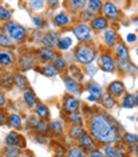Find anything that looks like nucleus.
I'll list each match as a JSON object with an SVG mask.
<instances>
[{"label": "nucleus", "mask_w": 138, "mask_h": 157, "mask_svg": "<svg viewBox=\"0 0 138 157\" xmlns=\"http://www.w3.org/2000/svg\"><path fill=\"white\" fill-rule=\"evenodd\" d=\"M90 133L94 140L101 144H113L117 141L118 133L109 117L103 114H95L90 120Z\"/></svg>", "instance_id": "nucleus-1"}, {"label": "nucleus", "mask_w": 138, "mask_h": 157, "mask_svg": "<svg viewBox=\"0 0 138 157\" xmlns=\"http://www.w3.org/2000/svg\"><path fill=\"white\" fill-rule=\"evenodd\" d=\"M75 55H76V59L79 60L80 63L88 65V63H91L95 59L97 51H95V48L90 44H80L79 47L76 48Z\"/></svg>", "instance_id": "nucleus-2"}, {"label": "nucleus", "mask_w": 138, "mask_h": 157, "mask_svg": "<svg viewBox=\"0 0 138 157\" xmlns=\"http://www.w3.org/2000/svg\"><path fill=\"white\" fill-rule=\"evenodd\" d=\"M6 31H7V34L16 42H23L24 39H26V35H27V31L24 30V27L20 26V24L16 23V22H8L6 24Z\"/></svg>", "instance_id": "nucleus-3"}, {"label": "nucleus", "mask_w": 138, "mask_h": 157, "mask_svg": "<svg viewBox=\"0 0 138 157\" xmlns=\"http://www.w3.org/2000/svg\"><path fill=\"white\" fill-rule=\"evenodd\" d=\"M74 34H75V36L79 39L80 42H88L91 39V28L84 23L78 24V26L74 28Z\"/></svg>", "instance_id": "nucleus-4"}, {"label": "nucleus", "mask_w": 138, "mask_h": 157, "mask_svg": "<svg viewBox=\"0 0 138 157\" xmlns=\"http://www.w3.org/2000/svg\"><path fill=\"white\" fill-rule=\"evenodd\" d=\"M65 79V85H66V89L67 91L70 93V94H79L80 93V85L78 83V81L75 79V78L73 77H65L63 78Z\"/></svg>", "instance_id": "nucleus-5"}, {"label": "nucleus", "mask_w": 138, "mask_h": 157, "mask_svg": "<svg viewBox=\"0 0 138 157\" xmlns=\"http://www.w3.org/2000/svg\"><path fill=\"white\" fill-rule=\"evenodd\" d=\"M63 108L65 110L70 113H75L78 109H79V101H78L76 98H74L73 95H67L63 99Z\"/></svg>", "instance_id": "nucleus-6"}, {"label": "nucleus", "mask_w": 138, "mask_h": 157, "mask_svg": "<svg viewBox=\"0 0 138 157\" xmlns=\"http://www.w3.org/2000/svg\"><path fill=\"white\" fill-rule=\"evenodd\" d=\"M107 91L111 97H119V95H122L125 93V86H123V83L121 81H114L110 83Z\"/></svg>", "instance_id": "nucleus-7"}, {"label": "nucleus", "mask_w": 138, "mask_h": 157, "mask_svg": "<svg viewBox=\"0 0 138 157\" xmlns=\"http://www.w3.org/2000/svg\"><path fill=\"white\" fill-rule=\"evenodd\" d=\"M101 67L106 73H114L115 70V63L110 55H103L101 58Z\"/></svg>", "instance_id": "nucleus-8"}, {"label": "nucleus", "mask_w": 138, "mask_h": 157, "mask_svg": "<svg viewBox=\"0 0 138 157\" xmlns=\"http://www.w3.org/2000/svg\"><path fill=\"white\" fill-rule=\"evenodd\" d=\"M38 55L40 56V59H42V60H44V62H54V60L58 58L56 52H55V51H52L50 47L39 50V51H38Z\"/></svg>", "instance_id": "nucleus-9"}, {"label": "nucleus", "mask_w": 138, "mask_h": 157, "mask_svg": "<svg viewBox=\"0 0 138 157\" xmlns=\"http://www.w3.org/2000/svg\"><path fill=\"white\" fill-rule=\"evenodd\" d=\"M58 42H59V39L55 33H48L42 36V43H43L46 47H50V48L55 47V46H58Z\"/></svg>", "instance_id": "nucleus-10"}, {"label": "nucleus", "mask_w": 138, "mask_h": 157, "mask_svg": "<svg viewBox=\"0 0 138 157\" xmlns=\"http://www.w3.org/2000/svg\"><path fill=\"white\" fill-rule=\"evenodd\" d=\"M78 141H79L80 146L84 149H95V141H94L93 136H88L84 133V132L82 133V136L78 138Z\"/></svg>", "instance_id": "nucleus-11"}, {"label": "nucleus", "mask_w": 138, "mask_h": 157, "mask_svg": "<svg viewBox=\"0 0 138 157\" xmlns=\"http://www.w3.org/2000/svg\"><path fill=\"white\" fill-rule=\"evenodd\" d=\"M118 67H119V70H121L122 73H126V74H136V73H138L136 67L129 62V59H119L118 58Z\"/></svg>", "instance_id": "nucleus-12"}, {"label": "nucleus", "mask_w": 138, "mask_h": 157, "mask_svg": "<svg viewBox=\"0 0 138 157\" xmlns=\"http://www.w3.org/2000/svg\"><path fill=\"white\" fill-rule=\"evenodd\" d=\"M6 144L8 146H12V148H16V149H20V136L16 133V132H11L8 133L6 138Z\"/></svg>", "instance_id": "nucleus-13"}, {"label": "nucleus", "mask_w": 138, "mask_h": 157, "mask_svg": "<svg viewBox=\"0 0 138 157\" xmlns=\"http://www.w3.org/2000/svg\"><path fill=\"white\" fill-rule=\"evenodd\" d=\"M107 19L103 16H99V17H94V20L91 22V27H93V30L95 31H102V30H106L107 28Z\"/></svg>", "instance_id": "nucleus-14"}, {"label": "nucleus", "mask_w": 138, "mask_h": 157, "mask_svg": "<svg viewBox=\"0 0 138 157\" xmlns=\"http://www.w3.org/2000/svg\"><path fill=\"white\" fill-rule=\"evenodd\" d=\"M102 11L106 16H118L119 15V10L114 3H105L102 7Z\"/></svg>", "instance_id": "nucleus-15"}, {"label": "nucleus", "mask_w": 138, "mask_h": 157, "mask_svg": "<svg viewBox=\"0 0 138 157\" xmlns=\"http://www.w3.org/2000/svg\"><path fill=\"white\" fill-rule=\"evenodd\" d=\"M34 56L31 55V54H24L22 58L19 59V65L20 67H22L23 70H28V69H31V67L34 66Z\"/></svg>", "instance_id": "nucleus-16"}, {"label": "nucleus", "mask_w": 138, "mask_h": 157, "mask_svg": "<svg viewBox=\"0 0 138 157\" xmlns=\"http://www.w3.org/2000/svg\"><path fill=\"white\" fill-rule=\"evenodd\" d=\"M13 62V55L11 52H7V51H0V67H6L12 65Z\"/></svg>", "instance_id": "nucleus-17"}, {"label": "nucleus", "mask_w": 138, "mask_h": 157, "mask_svg": "<svg viewBox=\"0 0 138 157\" xmlns=\"http://www.w3.org/2000/svg\"><path fill=\"white\" fill-rule=\"evenodd\" d=\"M13 81H15L16 86L20 89V90H27L30 87V83H28V79L22 74H17V75L13 77Z\"/></svg>", "instance_id": "nucleus-18"}, {"label": "nucleus", "mask_w": 138, "mask_h": 157, "mask_svg": "<svg viewBox=\"0 0 138 157\" xmlns=\"http://www.w3.org/2000/svg\"><path fill=\"white\" fill-rule=\"evenodd\" d=\"M67 3L73 11H82L87 4V0H67Z\"/></svg>", "instance_id": "nucleus-19"}, {"label": "nucleus", "mask_w": 138, "mask_h": 157, "mask_svg": "<svg viewBox=\"0 0 138 157\" xmlns=\"http://www.w3.org/2000/svg\"><path fill=\"white\" fill-rule=\"evenodd\" d=\"M87 90H88V93H90L91 95H94L97 99H101V97H102V87L98 83H95V82H91V83L88 85Z\"/></svg>", "instance_id": "nucleus-20"}, {"label": "nucleus", "mask_w": 138, "mask_h": 157, "mask_svg": "<svg viewBox=\"0 0 138 157\" xmlns=\"http://www.w3.org/2000/svg\"><path fill=\"white\" fill-rule=\"evenodd\" d=\"M54 22H55L56 26H59V27H65V26H67V24H69L70 17H69V15H67V13L61 12V13H58V15L54 17Z\"/></svg>", "instance_id": "nucleus-21"}, {"label": "nucleus", "mask_w": 138, "mask_h": 157, "mask_svg": "<svg viewBox=\"0 0 138 157\" xmlns=\"http://www.w3.org/2000/svg\"><path fill=\"white\" fill-rule=\"evenodd\" d=\"M105 43L109 46V47H113L117 43V34L114 30H107L105 34Z\"/></svg>", "instance_id": "nucleus-22"}, {"label": "nucleus", "mask_w": 138, "mask_h": 157, "mask_svg": "<svg viewBox=\"0 0 138 157\" xmlns=\"http://www.w3.org/2000/svg\"><path fill=\"white\" fill-rule=\"evenodd\" d=\"M36 114L42 120H47L50 117V110L44 103H38L36 105Z\"/></svg>", "instance_id": "nucleus-23"}, {"label": "nucleus", "mask_w": 138, "mask_h": 157, "mask_svg": "<svg viewBox=\"0 0 138 157\" xmlns=\"http://www.w3.org/2000/svg\"><path fill=\"white\" fill-rule=\"evenodd\" d=\"M8 125L15 129H20L22 128V117L19 114H11L8 117Z\"/></svg>", "instance_id": "nucleus-24"}, {"label": "nucleus", "mask_w": 138, "mask_h": 157, "mask_svg": "<svg viewBox=\"0 0 138 157\" xmlns=\"http://www.w3.org/2000/svg\"><path fill=\"white\" fill-rule=\"evenodd\" d=\"M101 101H102V105H103V108H105V109H111L113 106L115 105L114 97H111L110 94H102Z\"/></svg>", "instance_id": "nucleus-25"}, {"label": "nucleus", "mask_w": 138, "mask_h": 157, "mask_svg": "<svg viewBox=\"0 0 138 157\" xmlns=\"http://www.w3.org/2000/svg\"><path fill=\"white\" fill-rule=\"evenodd\" d=\"M12 83H15V81H13V77L9 75V74H3V75H0V86L3 87H11Z\"/></svg>", "instance_id": "nucleus-26"}, {"label": "nucleus", "mask_w": 138, "mask_h": 157, "mask_svg": "<svg viewBox=\"0 0 138 157\" xmlns=\"http://www.w3.org/2000/svg\"><path fill=\"white\" fill-rule=\"evenodd\" d=\"M87 7H88V11L97 13V12H99L102 10L103 4H102L101 0H90V2H88V4H87Z\"/></svg>", "instance_id": "nucleus-27"}, {"label": "nucleus", "mask_w": 138, "mask_h": 157, "mask_svg": "<svg viewBox=\"0 0 138 157\" xmlns=\"http://www.w3.org/2000/svg\"><path fill=\"white\" fill-rule=\"evenodd\" d=\"M117 55L119 59H129V50L123 43H119L117 46Z\"/></svg>", "instance_id": "nucleus-28"}, {"label": "nucleus", "mask_w": 138, "mask_h": 157, "mask_svg": "<svg viewBox=\"0 0 138 157\" xmlns=\"http://www.w3.org/2000/svg\"><path fill=\"white\" fill-rule=\"evenodd\" d=\"M23 98H24V102H26L28 106H34L35 103H36V95L34 94V91L27 90L23 94Z\"/></svg>", "instance_id": "nucleus-29"}, {"label": "nucleus", "mask_w": 138, "mask_h": 157, "mask_svg": "<svg viewBox=\"0 0 138 157\" xmlns=\"http://www.w3.org/2000/svg\"><path fill=\"white\" fill-rule=\"evenodd\" d=\"M51 126H48L47 124L44 122V121H35L34 122V129L38 132V133H46V132H48Z\"/></svg>", "instance_id": "nucleus-30"}, {"label": "nucleus", "mask_w": 138, "mask_h": 157, "mask_svg": "<svg viewBox=\"0 0 138 157\" xmlns=\"http://www.w3.org/2000/svg\"><path fill=\"white\" fill-rule=\"evenodd\" d=\"M28 6L34 11H42L44 7V0H28Z\"/></svg>", "instance_id": "nucleus-31"}, {"label": "nucleus", "mask_w": 138, "mask_h": 157, "mask_svg": "<svg viewBox=\"0 0 138 157\" xmlns=\"http://www.w3.org/2000/svg\"><path fill=\"white\" fill-rule=\"evenodd\" d=\"M0 46H3V47H11L12 38L8 34H0Z\"/></svg>", "instance_id": "nucleus-32"}, {"label": "nucleus", "mask_w": 138, "mask_h": 157, "mask_svg": "<svg viewBox=\"0 0 138 157\" xmlns=\"http://www.w3.org/2000/svg\"><path fill=\"white\" fill-rule=\"evenodd\" d=\"M58 69H56L55 66H52V65H48V66H46L43 70H42V73L44 74V75H47V77H55V75H58Z\"/></svg>", "instance_id": "nucleus-33"}, {"label": "nucleus", "mask_w": 138, "mask_h": 157, "mask_svg": "<svg viewBox=\"0 0 138 157\" xmlns=\"http://www.w3.org/2000/svg\"><path fill=\"white\" fill-rule=\"evenodd\" d=\"M82 133H83V128L80 126V124L79 125H75V126H73L71 128V130H70V136H71L73 138H79L80 136H82Z\"/></svg>", "instance_id": "nucleus-34"}, {"label": "nucleus", "mask_w": 138, "mask_h": 157, "mask_svg": "<svg viewBox=\"0 0 138 157\" xmlns=\"http://www.w3.org/2000/svg\"><path fill=\"white\" fill-rule=\"evenodd\" d=\"M134 105H136V101H134V95L127 94L126 97L123 98V108H126V109H132Z\"/></svg>", "instance_id": "nucleus-35"}, {"label": "nucleus", "mask_w": 138, "mask_h": 157, "mask_svg": "<svg viewBox=\"0 0 138 157\" xmlns=\"http://www.w3.org/2000/svg\"><path fill=\"white\" fill-rule=\"evenodd\" d=\"M71 43H73V40L70 38H63V39H59L58 47L61 48V50H67V48H70Z\"/></svg>", "instance_id": "nucleus-36"}, {"label": "nucleus", "mask_w": 138, "mask_h": 157, "mask_svg": "<svg viewBox=\"0 0 138 157\" xmlns=\"http://www.w3.org/2000/svg\"><path fill=\"white\" fill-rule=\"evenodd\" d=\"M9 19H11V12L7 8H4V7H0V20L7 22V20H9Z\"/></svg>", "instance_id": "nucleus-37"}, {"label": "nucleus", "mask_w": 138, "mask_h": 157, "mask_svg": "<svg viewBox=\"0 0 138 157\" xmlns=\"http://www.w3.org/2000/svg\"><path fill=\"white\" fill-rule=\"evenodd\" d=\"M70 157H83L84 155H86V152H83V151H80L79 148H73L71 151H70L69 153H67Z\"/></svg>", "instance_id": "nucleus-38"}, {"label": "nucleus", "mask_w": 138, "mask_h": 157, "mask_svg": "<svg viewBox=\"0 0 138 157\" xmlns=\"http://www.w3.org/2000/svg\"><path fill=\"white\" fill-rule=\"evenodd\" d=\"M51 129H52V132H55L56 134H61L63 132V125L59 122V121H54V122L51 124Z\"/></svg>", "instance_id": "nucleus-39"}, {"label": "nucleus", "mask_w": 138, "mask_h": 157, "mask_svg": "<svg viewBox=\"0 0 138 157\" xmlns=\"http://www.w3.org/2000/svg\"><path fill=\"white\" fill-rule=\"evenodd\" d=\"M125 141L129 144H137L138 142V136L133 133H125Z\"/></svg>", "instance_id": "nucleus-40"}, {"label": "nucleus", "mask_w": 138, "mask_h": 157, "mask_svg": "<svg viewBox=\"0 0 138 157\" xmlns=\"http://www.w3.org/2000/svg\"><path fill=\"white\" fill-rule=\"evenodd\" d=\"M54 66L56 67L58 70H65L66 69V60L65 59H62V58H56L54 60Z\"/></svg>", "instance_id": "nucleus-41"}, {"label": "nucleus", "mask_w": 138, "mask_h": 157, "mask_svg": "<svg viewBox=\"0 0 138 157\" xmlns=\"http://www.w3.org/2000/svg\"><path fill=\"white\" fill-rule=\"evenodd\" d=\"M70 121H71L73 124H75V125H79L80 122H82V118H80L79 114L73 113V114H71V117H70Z\"/></svg>", "instance_id": "nucleus-42"}, {"label": "nucleus", "mask_w": 138, "mask_h": 157, "mask_svg": "<svg viewBox=\"0 0 138 157\" xmlns=\"http://www.w3.org/2000/svg\"><path fill=\"white\" fill-rule=\"evenodd\" d=\"M105 155L110 156V157H115V149L113 148V146H110V144H109V146L105 148Z\"/></svg>", "instance_id": "nucleus-43"}, {"label": "nucleus", "mask_w": 138, "mask_h": 157, "mask_svg": "<svg viewBox=\"0 0 138 157\" xmlns=\"http://www.w3.org/2000/svg\"><path fill=\"white\" fill-rule=\"evenodd\" d=\"M34 23H35V26H36V27H43L44 26V20H43V17H40V16H35L34 17Z\"/></svg>", "instance_id": "nucleus-44"}, {"label": "nucleus", "mask_w": 138, "mask_h": 157, "mask_svg": "<svg viewBox=\"0 0 138 157\" xmlns=\"http://www.w3.org/2000/svg\"><path fill=\"white\" fill-rule=\"evenodd\" d=\"M97 70H98V67L95 65H91V63H88V65H87V71H88V74H90V75H94V74L97 73Z\"/></svg>", "instance_id": "nucleus-45"}, {"label": "nucleus", "mask_w": 138, "mask_h": 157, "mask_svg": "<svg viewBox=\"0 0 138 157\" xmlns=\"http://www.w3.org/2000/svg\"><path fill=\"white\" fill-rule=\"evenodd\" d=\"M16 151H17L16 148H12V146H9V148H8V151H6L4 155H6V156H17V155H19V153H17Z\"/></svg>", "instance_id": "nucleus-46"}, {"label": "nucleus", "mask_w": 138, "mask_h": 157, "mask_svg": "<svg viewBox=\"0 0 138 157\" xmlns=\"http://www.w3.org/2000/svg\"><path fill=\"white\" fill-rule=\"evenodd\" d=\"M126 40L129 42V43H133V42L137 40V36H136L134 34H127V35H126Z\"/></svg>", "instance_id": "nucleus-47"}, {"label": "nucleus", "mask_w": 138, "mask_h": 157, "mask_svg": "<svg viewBox=\"0 0 138 157\" xmlns=\"http://www.w3.org/2000/svg\"><path fill=\"white\" fill-rule=\"evenodd\" d=\"M91 157H95V156H98V157H102V156H105V153H102L99 151H91L90 153H88Z\"/></svg>", "instance_id": "nucleus-48"}, {"label": "nucleus", "mask_w": 138, "mask_h": 157, "mask_svg": "<svg viewBox=\"0 0 138 157\" xmlns=\"http://www.w3.org/2000/svg\"><path fill=\"white\" fill-rule=\"evenodd\" d=\"M4 121H6V114L3 110H0V124H3Z\"/></svg>", "instance_id": "nucleus-49"}, {"label": "nucleus", "mask_w": 138, "mask_h": 157, "mask_svg": "<svg viewBox=\"0 0 138 157\" xmlns=\"http://www.w3.org/2000/svg\"><path fill=\"white\" fill-rule=\"evenodd\" d=\"M4 103H6V98H4V95L0 94V108H2V106L4 105Z\"/></svg>", "instance_id": "nucleus-50"}, {"label": "nucleus", "mask_w": 138, "mask_h": 157, "mask_svg": "<svg viewBox=\"0 0 138 157\" xmlns=\"http://www.w3.org/2000/svg\"><path fill=\"white\" fill-rule=\"evenodd\" d=\"M59 3V0H48V4L50 6H56Z\"/></svg>", "instance_id": "nucleus-51"}, {"label": "nucleus", "mask_w": 138, "mask_h": 157, "mask_svg": "<svg viewBox=\"0 0 138 157\" xmlns=\"http://www.w3.org/2000/svg\"><path fill=\"white\" fill-rule=\"evenodd\" d=\"M134 101H136V105H138V93L134 95Z\"/></svg>", "instance_id": "nucleus-52"}]
</instances>
